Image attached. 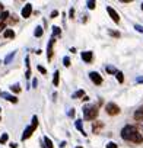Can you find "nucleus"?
Returning a JSON list of instances; mask_svg holds the SVG:
<instances>
[{
  "label": "nucleus",
  "mask_w": 143,
  "mask_h": 148,
  "mask_svg": "<svg viewBox=\"0 0 143 148\" xmlns=\"http://www.w3.org/2000/svg\"><path fill=\"white\" fill-rule=\"evenodd\" d=\"M121 138L124 141H128V142H134V144H142L143 142V136L142 134L131 125H126L123 129H121Z\"/></svg>",
  "instance_id": "1"
},
{
  "label": "nucleus",
  "mask_w": 143,
  "mask_h": 148,
  "mask_svg": "<svg viewBox=\"0 0 143 148\" xmlns=\"http://www.w3.org/2000/svg\"><path fill=\"white\" fill-rule=\"evenodd\" d=\"M98 116V108L95 105H86L83 108V118L86 121H92Z\"/></svg>",
  "instance_id": "2"
},
{
  "label": "nucleus",
  "mask_w": 143,
  "mask_h": 148,
  "mask_svg": "<svg viewBox=\"0 0 143 148\" xmlns=\"http://www.w3.org/2000/svg\"><path fill=\"white\" fill-rule=\"evenodd\" d=\"M37 126H38V118H37V116H34V118H32V123H31V125H29V126H28L25 131H24L22 139H24V141H25V139H28V138L34 134V131L37 129Z\"/></svg>",
  "instance_id": "3"
},
{
  "label": "nucleus",
  "mask_w": 143,
  "mask_h": 148,
  "mask_svg": "<svg viewBox=\"0 0 143 148\" xmlns=\"http://www.w3.org/2000/svg\"><path fill=\"white\" fill-rule=\"evenodd\" d=\"M105 110H107V113H108V115H111V116H115V115H118V113H120V108H118L115 103H107Z\"/></svg>",
  "instance_id": "4"
},
{
  "label": "nucleus",
  "mask_w": 143,
  "mask_h": 148,
  "mask_svg": "<svg viewBox=\"0 0 143 148\" xmlns=\"http://www.w3.org/2000/svg\"><path fill=\"white\" fill-rule=\"evenodd\" d=\"M89 77H91V80L95 83V84H102V77L99 76V73H96V71H92V73H89Z\"/></svg>",
  "instance_id": "5"
},
{
  "label": "nucleus",
  "mask_w": 143,
  "mask_h": 148,
  "mask_svg": "<svg viewBox=\"0 0 143 148\" xmlns=\"http://www.w3.org/2000/svg\"><path fill=\"white\" fill-rule=\"evenodd\" d=\"M107 12H108V15L111 16V19H112L115 23H118V22H120V16H118V13H117L111 6H107Z\"/></svg>",
  "instance_id": "6"
},
{
  "label": "nucleus",
  "mask_w": 143,
  "mask_h": 148,
  "mask_svg": "<svg viewBox=\"0 0 143 148\" xmlns=\"http://www.w3.org/2000/svg\"><path fill=\"white\" fill-rule=\"evenodd\" d=\"M102 128H104V123H102L101 121H96V122L92 125V132H94V134H99Z\"/></svg>",
  "instance_id": "7"
},
{
  "label": "nucleus",
  "mask_w": 143,
  "mask_h": 148,
  "mask_svg": "<svg viewBox=\"0 0 143 148\" xmlns=\"http://www.w3.org/2000/svg\"><path fill=\"white\" fill-rule=\"evenodd\" d=\"M134 119L137 122H143V105L134 112Z\"/></svg>",
  "instance_id": "8"
},
{
  "label": "nucleus",
  "mask_w": 143,
  "mask_h": 148,
  "mask_svg": "<svg viewBox=\"0 0 143 148\" xmlns=\"http://www.w3.org/2000/svg\"><path fill=\"white\" fill-rule=\"evenodd\" d=\"M31 12H32V6L29 3L25 5V8L22 9V18H29L31 16Z\"/></svg>",
  "instance_id": "9"
},
{
  "label": "nucleus",
  "mask_w": 143,
  "mask_h": 148,
  "mask_svg": "<svg viewBox=\"0 0 143 148\" xmlns=\"http://www.w3.org/2000/svg\"><path fill=\"white\" fill-rule=\"evenodd\" d=\"M53 45H54V38L50 39V44H48V49H47V58L51 60L53 58Z\"/></svg>",
  "instance_id": "10"
},
{
  "label": "nucleus",
  "mask_w": 143,
  "mask_h": 148,
  "mask_svg": "<svg viewBox=\"0 0 143 148\" xmlns=\"http://www.w3.org/2000/svg\"><path fill=\"white\" fill-rule=\"evenodd\" d=\"M82 60L86 61V62H91V61H92V52H91V51H85V52H82Z\"/></svg>",
  "instance_id": "11"
},
{
  "label": "nucleus",
  "mask_w": 143,
  "mask_h": 148,
  "mask_svg": "<svg viewBox=\"0 0 143 148\" xmlns=\"http://www.w3.org/2000/svg\"><path fill=\"white\" fill-rule=\"evenodd\" d=\"M2 97H5L6 100H9V102H12V103H16V102H18V99H16L15 96L8 95V93H2Z\"/></svg>",
  "instance_id": "12"
},
{
  "label": "nucleus",
  "mask_w": 143,
  "mask_h": 148,
  "mask_svg": "<svg viewBox=\"0 0 143 148\" xmlns=\"http://www.w3.org/2000/svg\"><path fill=\"white\" fill-rule=\"evenodd\" d=\"M61 35V31H60V28L58 26H53V38H56V36H60Z\"/></svg>",
  "instance_id": "13"
},
{
  "label": "nucleus",
  "mask_w": 143,
  "mask_h": 148,
  "mask_svg": "<svg viewBox=\"0 0 143 148\" xmlns=\"http://www.w3.org/2000/svg\"><path fill=\"white\" fill-rule=\"evenodd\" d=\"M5 38H15V32L12 29H6L5 31Z\"/></svg>",
  "instance_id": "14"
},
{
  "label": "nucleus",
  "mask_w": 143,
  "mask_h": 148,
  "mask_svg": "<svg viewBox=\"0 0 143 148\" xmlns=\"http://www.w3.org/2000/svg\"><path fill=\"white\" fill-rule=\"evenodd\" d=\"M76 128H78L83 135H86V134H85V131H83V126H82V121H81V119H78V121H76Z\"/></svg>",
  "instance_id": "15"
},
{
  "label": "nucleus",
  "mask_w": 143,
  "mask_h": 148,
  "mask_svg": "<svg viewBox=\"0 0 143 148\" xmlns=\"http://www.w3.org/2000/svg\"><path fill=\"white\" fill-rule=\"evenodd\" d=\"M44 142H45V148H53L54 145H53V142H51V139L48 138V136H45L44 138Z\"/></svg>",
  "instance_id": "16"
},
{
  "label": "nucleus",
  "mask_w": 143,
  "mask_h": 148,
  "mask_svg": "<svg viewBox=\"0 0 143 148\" xmlns=\"http://www.w3.org/2000/svg\"><path fill=\"white\" fill-rule=\"evenodd\" d=\"M9 16H10V15H9V12H5V10H3V12H2V15H0V21H3V22H6Z\"/></svg>",
  "instance_id": "17"
},
{
  "label": "nucleus",
  "mask_w": 143,
  "mask_h": 148,
  "mask_svg": "<svg viewBox=\"0 0 143 148\" xmlns=\"http://www.w3.org/2000/svg\"><path fill=\"white\" fill-rule=\"evenodd\" d=\"M115 76H117L118 83H123V82H124V77H123V73H121V71H117V73H115Z\"/></svg>",
  "instance_id": "18"
},
{
  "label": "nucleus",
  "mask_w": 143,
  "mask_h": 148,
  "mask_svg": "<svg viewBox=\"0 0 143 148\" xmlns=\"http://www.w3.org/2000/svg\"><path fill=\"white\" fill-rule=\"evenodd\" d=\"M105 70H107V73H110V74H115V73H117V70H115L114 67H111V65H107Z\"/></svg>",
  "instance_id": "19"
},
{
  "label": "nucleus",
  "mask_w": 143,
  "mask_h": 148,
  "mask_svg": "<svg viewBox=\"0 0 143 148\" xmlns=\"http://www.w3.org/2000/svg\"><path fill=\"white\" fill-rule=\"evenodd\" d=\"M58 76H60V74H58V71H56V73H54V79H53V83H54V86H58Z\"/></svg>",
  "instance_id": "20"
},
{
  "label": "nucleus",
  "mask_w": 143,
  "mask_h": 148,
  "mask_svg": "<svg viewBox=\"0 0 143 148\" xmlns=\"http://www.w3.org/2000/svg\"><path fill=\"white\" fill-rule=\"evenodd\" d=\"M34 34H35V36H41L42 35V28L41 26H37V29H35Z\"/></svg>",
  "instance_id": "21"
},
{
  "label": "nucleus",
  "mask_w": 143,
  "mask_h": 148,
  "mask_svg": "<svg viewBox=\"0 0 143 148\" xmlns=\"http://www.w3.org/2000/svg\"><path fill=\"white\" fill-rule=\"evenodd\" d=\"M8 138H9V136H8V134H3L2 136H0V144H5V142L8 141Z\"/></svg>",
  "instance_id": "22"
},
{
  "label": "nucleus",
  "mask_w": 143,
  "mask_h": 148,
  "mask_svg": "<svg viewBox=\"0 0 143 148\" xmlns=\"http://www.w3.org/2000/svg\"><path fill=\"white\" fill-rule=\"evenodd\" d=\"M86 5H88V8H89V9H95V6H96V2H92V0H89V2H88Z\"/></svg>",
  "instance_id": "23"
},
{
  "label": "nucleus",
  "mask_w": 143,
  "mask_h": 148,
  "mask_svg": "<svg viewBox=\"0 0 143 148\" xmlns=\"http://www.w3.org/2000/svg\"><path fill=\"white\" fill-rule=\"evenodd\" d=\"M10 89H12V92H15V93H19V92H21V87H19V84H15V86H12Z\"/></svg>",
  "instance_id": "24"
},
{
  "label": "nucleus",
  "mask_w": 143,
  "mask_h": 148,
  "mask_svg": "<svg viewBox=\"0 0 143 148\" xmlns=\"http://www.w3.org/2000/svg\"><path fill=\"white\" fill-rule=\"evenodd\" d=\"M82 96H83V90H78V92L73 95V97H75V99H76V97H82Z\"/></svg>",
  "instance_id": "25"
},
{
  "label": "nucleus",
  "mask_w": 143,
  "mask_h": 148,
  "mask_svg": "<svg viewBox=\"0 0 143 148\" xmlns=\"http://www.w3.org/2000/svg\"><path fill=\"white\" fill-rule=\"evenodd\" d=\"M13 57H15V52H12V54H10V55H9L6 60H5V62H6V64H9V62L12 61V58H13Z\"/></svg>",
  "instance_id": "26"
},
{
  "label": "nucleus",
  "mask_w": 143,
  "mask_h": 148,
  "mask_svg": "<svg viewBox=\"0 0 143 148\" xmlns=\"http://www.w3.org/2000/svg\"><path fill=\"white\" fill-rule=\"evenodd\" d=\"M63 62H64V67H69V65H70V58H69V57H64Z\"/></svg>",
  "instance_id": "27"
},
{
  "label": "nucleus",
  "mask_w": 143,
  "mask_h": 148,
  "mask_svg": "<svg viewBox=\"0 0 143 148\" xmlns=\"http://www.w3.org/2000/svg\"><path fill=\"white\" fill-rule=\"evenodd\" d=\"M107 148H117V144L115 142H108L107 144Z\"/></svg>",
  "instance_id": "28"
},
{
  "label": "nucleus",
  "mask_w": 143,
  "mask_h": 148,
  "mask_svg": "<svg viewBox=\"0 0 143 148\" xmlns=\"http://www.w3.org/2000/svg\"><path fill=\"white\" fill-rule=\"evenodd\" d=\"M6 28V22H3V21H0V32H2L3 29Z\"/></svg>",
  "instance_id": "29"
},
{
  "label": "nucleus",
  "mask_w": 143,
  "mask_h": 148,
  "mask_svg": "<svg viewBox=\"0 0 143 148\" xmlns=\"http://www.w3.org/2000/svg\"><path fill=\"white\" fill-rule=\"evenodd\" d=\"M38 70H40V73H42V74H45V73H47V70H45L44 67H41V65H38Z\"/></svg>",
  "instance_id": "30"
},
{
  "label": "nucleus",
  "mask_w": 143,
  "mask_h": 148,
  "mask_svg": "<svg viewBox=\"0 0 143 148\" xmlns=\"http://www.w3.org/2000/svg\"><path fill=\"white\" fill-rule=\"evenodd\" d=\"M134 28H136V29H137L139 32H142V34H143V26H140V25H136Z\"/></svg>",
  "instance_id": "31"
},
{
  "label": "nucleus",
  "mask_w": 143,
  "mask_h": 148,
  "mask_svg": "<svg viewBox=\"0 0 143 148\" xmlns=\"http://www.w3.org/2000/svg\"><path fill=\"white\" fill-rule=\"evenodd\" d=\"M16 22H18V19H16V16L13 15V16H12V19H10V23H16Z\"/></svg>",
  "instance_id": "32"
},
{
  "label": "nucleus",
  "mask_w": 143,
  "mask_h": 148,
  "mask_svg": "<svg viewBox=\"0 0 143 148\" xmlns=\"http://www.w3.org/2000/svg\"><path fill=\"white\" fill-rule=\"evenodd\" d=\"M69 116H75V110H73V109H70V112H69Z\"/></svg>",
  "instance_id": "33"
},
{
  "label": "nucleus",
  "mask_w": 143,
  "mask_h": 148,
  "mask_svg": "<svg viewBox=\"0 0 143 148\" xmlns=\"http://www.w3.org/2000/svg\"><path fill=\"white\" fill-rule=\"evenodd\" d=\"M57 15H58V13H57V10H54V12H53V13H51V18H56V16H57Z\"/></svg>",
  "instance_id": "34"
},
{
  "label": "nucleus",
  "mask_w": 143,
  "mask_h": 148,
  "mask_svg": "<svg viewBox=\"0 0 143 148\" xmlns=\"http://www.w3.org/2000/svg\"><path fill=\"white\" fill-rule=\"evenodd\" d=\"M69 15H70V18H73V15H75V10H73V9H72V10H70V13H69Z\"/></svg>",
  "instance_id": "35"
},
{
  "label": "nucleus",
  "mask_w": 143,
  "mask_h": 148,
  "mask_svg": "<svg viewBox=\"0 0 143 148\" xmlns=\"http://www.w3.org/2000/svg\"><path fill=\"white\" fill-rule=\"evenodd\" d=\"M111 35H114V36H120V34H117V32H110Z\"/></svg>",
  "instance_id": "36"
},
{
  "label": "nucleus",
  "mask_w": 143,
  "mask_h": 148,
  "mask_svg": "<svg viewBox=\"0 0 143 148\" xmlns=\"http://www.w3.org/2000/svg\"><path fill=\"white\" fill-rule=\"evenodd\" d=\"M3 12V3H0V13Z\"/></svg>",
  "instance_id": "37"
},
{
  "label": "nucleus",
  "mask_w": 143,
  "mask_h": 148,
  "mask_svg": "<svg viewBox=\"0 0 143 148\" xmlns=\"http://www.w3.org/2000/svg\"><path fill=\"white\" fill-rule=\"evenodd\" d=\"M142 10H143V3H142Z\"/></svg>",
  "instance_id": "38"
},
{
  "label": "nucleus",
  "mask_w": 143,
  "mask_h": 148,
  "mask_svg": "<svg viewBox=\"0 0 143 148\" xmlns=\"http://www.w3.org/2000/svg\"><path fill=\"white\" fill-rule=\"evenodd\" d=\"M78 148H83V147H78Z\"/></svg>",
  "instance_id": "39"
},
{
  "label": "nucleus",
  "mask_w": 143,
  "mask_h": 148,
  "mask_svg": "<svg viewBox=\"0 0 143 148\" xmlns=\"http://www.w3.org/2000/svg\"><path fill=\"white\" fill-rule=\"evenodd\" d=\"M0 110H2V109H0Z\"/></svg>",
  "instance_id": "40"
}]
</instances>
